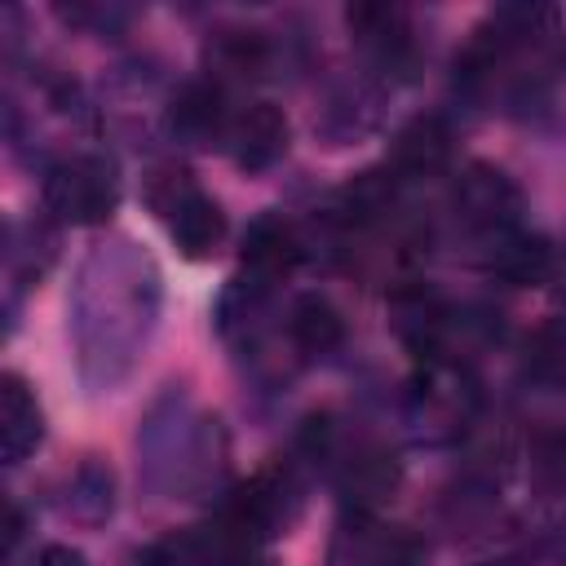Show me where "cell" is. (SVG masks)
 <instances>
[{"mask_svg": "<svg viewBox=\"0 0 566 566\" xmlns=\"http://www.w3.org/2000/svg\"><path fill=\"white\" fill-rule=\"evenodd\" d=\"M486 270L513 287H539L553 274V248L544 234H531L517 226L486 239Z\"/></svg>", "mask_w": 566, "mask_h": 566, "instance_id": "cell-9", "label": "cell"}, {"mask_svg": "<svg viewBox=\"0 0 566 566\" xmlns=\"http://www.w3.org/2000/svg\"><path fill=\"white\" fill-rule=\"evenodd\" d=\"M398 482H402V464L380 442L354 447L345 455L340 473H336V491H340L345 509H354V513H376L380 504H389L394 491H398Z\"/></svg>", "mask_w": 566, "mask_h": 566, "instance_id": "cell-4", "label": "cell"}, {"mask_svg": "<svg viewBox=\"0 0 566 566\" xmlns=\"http://www.w3.org/2000/svg\"><path fill=\"white\" fill-rule=\"evenodd\" d=\"M40 566H88V557L71 544H49V548H40Z\"/></svg>", "mask_w": 566, "mask_h": 566, "instance_id": "cell-16", "label": "cell"}, {"mask_svg": "<svg viewBox=\"0 0 566 566\" xmlns=\"http://www.w3.org/2000/svg\"><path fill=\"white\" fill-rule=\"evenodd\" d=\"M230 124H234V115L226 111V97H221V84L217 80L186 84L172 97V106H168L172 137H181L190 146H212L217 137H230Z\"/></svg>", "mask_w": 566, "mask_h": 566, "instance_id": "cell-7", "label": "cell"}, {"mask_svg": "<svg viewBox=\"0 0 566 566\" xmlns=\"http://www.w3.org/2000/svg\"><path fill=\"white\" fill-rule=\"evenodd\" d=\"M212 75H234V80H261L274 66V44L265 31L252 27H221L208 49H203Z\"/></svg>", "mask_w": 566, "mask_h": 566, "instance_id": "cell-12", "label": "cell"}, {"mask_svg": "<svg viewBox=\"0 0 566 566\" xmlns=\"http://www.w3.org/2000/svg\"><path fill=\"white\" fill-rule=\"evenodd\" d=\"M243 566H270V562H256V557H252V562H243Z\"/></svg>", "mask_w": 566, "mask_h": 566, "instance_id": "cell-18", "label": "cell"}, {"mask_svg": "<svg viewBox=\"0 0 566 566\" xmlns=\"http://www.w3.org/2000/svg\"><path fill=\"white\" fill-rule=\"evenodd\" d=\"M146 203L168 226V234L181 248V256L208 261L221 248V239H226V212L195 186V177H190L186 164H177V159L155 164L150 177H146Z\"/></svg>", "mask_w": 566, "mask_h": 566, "instance_id": "cell-1", "label": "cell"}, {"mask_svg": "<svg viewBox=\"0 0 566 566\" xmlns=\"http://www.w3.org/2000/svg\"><path fill=\"white\" fill-rule=\"evenodd\" d=\"M226 146H230V155L243 172H265L287 150V115L270 102H252L234 115Z\"/></svg>", "mask_w": 566, "mask_h": 566, "instance_id": "cell-5", "label": "cell"}, {"mask_svg": "<svg viewBox=\"0 0 566 566\" xmlns=\"http://www.w3.org/2000/svg\"><path fill=\"white\" fill-rule=\"evenodd\" d=\"M44 438V416L31 394V385L18 371L0 376V451L4 464H22Z\"/></svg>", "mask_w": 566, "mask_h": 566, "instance_id": "cell-10", "label": "cell"}, {"mask_svg": "<svg viewBox=\"0 0 566 566\" xmlns=\"http://www.w3.org/2000/svg\"><path fill=\"white\" fill-rule=\"evenodd\" d=\"M137 566H212V553H208L203 531L195 526V531H172V535L150 539L137 553Z\"/></svg>", "mask_w": 566, "mask_h": 566, "instance_id": "cell-15", "label": "cell"}, {"mask_svg": "<svg viewBox=\"0 0 566 566\" xmlns=\"http://www.w3.org/2000/svg\"><path fill=\"white\" fill-rule=\"evenodd\" d=\"M482 566H526V562H517V557H495V562H482Z\"/></svg>", "mask_w": 566, "mask_h": 566, "instance_id": "cell-17", "label": "cell"}, {"mask_svg": "<svg viewBox=\"0 0 566 566\" xmlns=\"http://www.w3.org/2000/svg\"><path fill=\"white\" fill-rule=\"evenodd\" d=\"M119 203L115 164L102 155H71L44 172V212L62 226H97Z\"/></svg>", "mask_w": 566, "mask_h": 566, "instance_id": "cell-2", "label": "cell"}, {"mask_svg": "<svg viewBox=\"0 0 566 566\" xmlns=\"http://www.w3.org/2000/svg\"><path fill=\"white\" fill-rule=\"evenodd\" d=\"M447 159H451V128L438 115H416L411 124L398 128L385 168L398 181H420V177H438Z\"/></svg>", "mask_w": 566, "mask_h": 566, "instance_id": "cell-6", "label": "cell"}, {"mask_svg": "<svg viewBox=\"0 0 566 566\" xmlns=\"http://www.w3.org/2000/svg\"><path fill=\"white\" fill-rule=\"evenodd\" d=\"M287 336H292V345L301 354L323 358V354H332L345 340V318H340V310L323 292H305L287 310Z\"/></svg>", "mask_w": 566, "mask_h": 566, "instance_id": "cell-13", "label": "cell"}, {"mask_svg": "<svg viewBox=\"0 0 566 566\" xmlns=\"http://www.w3.org/2000/svg\"><path fill=\"white\" fill-rule=\"evenodd\" d=\"M451 212L464 230H473L482 239H495L504 230H517L522 190L495 164H469L451 186Z\"/></svg>", "mask_w": 566, "mask_h": 566, "instance_id": "cell-3", "label": "cell"}, {"mask_svg": "<svg viewBox=\"0 0 566 566\" xmlns=\"http://www.w3.org/2000/svg\"><path fill=\"white\" fill-rule=\"evenodd\" d=\"M305 256L301 234L283 221V217H261L248 226L243 234V270L252 283L270 287L274 279H283L287 270H296V261Z\"/></svg>", "mask_w": 566, "mask_h": 566, "instance_id": "cell-8", "label": "cell"}, {"mask_svg": "<svg viewBox=\"0 0 566 566\" xmlns=\"http://www.w3.org/2000/svg\"><path fill=\"white\" fill-rule=\"evenodd\" d=\"M522 376L535 385H566V318H544L522 340Z\"/></svg>", "mask_w": 566, "mask_h": 566, "instance_id": "cell-14", "label": "cell"}, {"mask_svg": "<svg viewBox=\"0 0 566 566\" xmlns=\"http://www.w3.org/2000/svg\"><path fill=\"white\" fill-rule=\"evenodd\" d=\"M345 22L354 40L385 66H402L411 57V18L398 4H349Z\"/></svg>", "mask_w": 566, "mask_h": 566, "instance_id": "cell-11", "label": "cell"}]
</instances>
